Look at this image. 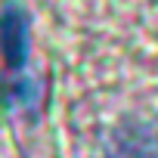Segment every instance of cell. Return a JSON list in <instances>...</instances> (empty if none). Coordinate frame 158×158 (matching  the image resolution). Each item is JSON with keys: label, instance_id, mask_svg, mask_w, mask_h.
<instances>
[{"label": "cell", "instance_id": "obj_1", "mask_svg": "<svg viewBox=\"0 0 158 158\" xmlns=\"http://www.w3.org/2000/svg\"><path fill=\"white\" fill-rule=\"evenodd\" d=\"M109 158H158V121L133 118L109 136Z\"/></svg>", "mask_w": 158, "mask_h": 158}]
</instances>
